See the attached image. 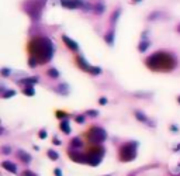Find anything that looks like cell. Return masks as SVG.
<instances>
[{
	"mask_svg": "<svg viewBox=\"0 0 180 176\" xmlns=\"http://www.w3.org/2000/svg\"><path fill=\"white\" fill-rule=\"evenodd\" d=\"M28 54L30 56L35 58L38 61V64H47L52 59L53 56V44L48 37H42V35H37L32 37L28 41Z\"/></svg>",
	"mask_w": 180,
	"mask_h": 176,
	"instance_id": "1",
	"label": "cell"
},
{
	"mask_svg": "<svg viewBox=\"0 0 180 176\" xmlns=\"http://www.w3.org/2000/svg\"><path fill=\"white\" fill-rule=\"evenodd\" d=\"M145 65L153 72H170L177 66V59L172 52L156 51L145 59Z\"/></svg>",
	"mask_w": 180,
	"mask_h": 176,
	"instance_id": "2",
	"label": "cell"
},
{
	"mask_svg": "<svg viewBox=\"0 0 180 176\" xmlns=\"http://www.w3.org/2000/svg\"><path fill=\"white\" fill-rule=\"evenodd\" d=\"M137 147H138V142H135V141L124 144L121 147V149H120V159L125 161V162L135 159V156H137Z\"/></svg>",
	"mask_w": 180,
	"mask_h": 176,
	"instance_id": "3",
	"label": "cell"
},
{
	"mask_svg": "<svg viewBox=\"0 0 180 176\" xmlns=\"http://www.w3.org/2000/svg\"><path fill=\"white\" fill-rule=\"evenodd\" d=\"M42 1L40 0H31V1H27L24 4V10L30 14V17L34 20H40L41 17V11H42Z\"/></svg>",
	"mask_w": 180,
	"mask_h": 176,
	"instance_id": "4",
	"label": "cell"
},
{
	"mask_svg": "<svg viewBox=\"0 0 180 176\" xmlns=\"http://www.w3.org/2000/svg\"><path fill=\"white\" fill-rule=\"evenodd\" d=\"M87 138L92 144H101L103 141H106L107 132L101 127H92L87 131Z\"/></svg>",
	"mask_w": 180,
	"mask_h": 176,
	"instance_id": "5",
	"label": "cell"
},
{
	"mask_svg": "<svg viewBox=\"0 0 180 176\" xmlns=\"http://www.w3.org/2000/svg\"><path fill=\"white\" fill-rule=\"evenodd\" d=\"M62 6L65 9H70V10H75V9H85L87 10L89 6H86L87 3H85L83 0H61Z\"/></svg>",
	"mask_w": 180,
	"mask_h": 176,
	"instance_id": "6",
	"label": "cell"
},
{
	"mask_svg": "<svg viewBox=\"0 0 180 176\" xmlns=\"http://www.w3.org/2000/svg\"><path fill=\"white\" fill-rule=\"evenodd\" d=\"M101 155H103V151H101V149H99V148L92 149L90 154L87 155V164H90V165H93V166H97L100 164V161H101Z\"/></svg>",
	"mask_w": 180,
	"mask_h": 176,
	"instance_id": "7",
	"label": "cell"
},
{
	"mask_svg": "<svg viewBox=\"0 0 180 176\" xmlns=\"http://www.w3.org/2000/svg\"><path fill=\"white\" fill-rule=\"evenodd\" d=\"M62 41H64L65 45L68 47V49H70V51H73V52L79 51V45H77V42H75L73 40H72L70 37H68L66 34L62 35Z\"/></svg>",
	"mask_w": 180,
	"mask_h": 176,
	"instance_id": "8",
	"label": "cell"
},
{
	"mask_svg": "<svg viewBox=\"0 0 180 176\" xmlns=\"http://www.w3.org/2000/svg\"><path fill=\"white\" fill-rule=\"evenodd\" d=\"M76 65L79 66L82 71H86V72H89V71H90V68H92V65H89V64H87V61H86L83 56H80V55L76 56Z\"/></svg>",
	"mask_w": 180,
	"mask_h": 176,
	"instance_id": "9",
	"label": "cell"
},
{
	"mask_svg": "<svg viewBox=\"0 0 180 176\" xmlns=\"http://www.w3.org/2000/svg\"><path fill=\"white\" fill-rule=\"evenodd\" d=\"M38 82V77L35 76H31V77H25V79H23V80H20L18 83L21 85V86H24V88H34V85Z\"/></svg>",
	"mask_w": 180,
	"mask_h": 176,
	"instance_id": "10",
	"label": "cell"
},
{
	"mask_svg": "<svg viewBox=\"0 0 180 176\" xmlns=\"http://www.w3.org/2000/svg\"><path fill=\"white\" fill-rule=\"evenodd\" d=\"M104 41L107 42V45H111L114 44V30H108L104 35Z\"/></svg>",
	"mask_w": 180,
	"mask_h": 176,
	"instance_id": "11",
	"label": "cell"
},
{
	"mask_svg": "<svg viewBox=\"0 0 180 176\" xmlns=\"http://www.w3.org/2000/svg\"><path fill=\"white\" fill-rule=\"evenodd\" d=\"M1 165H3V168H4V169L10 171L11 173H16V172H17V166L14 165V164H11L10 161H4Z\"/></svg>",
	"mask_w": 180,
	"mask_h": 176,
	"instance_id": "12",
	"label": "cell"
},
{
	"mask_svg": "<svg viewBox=\"0 0 180 176\" xmlns=\"http://www.w3.org/2000/svg\"><path fill=\"white\" fill-rule=\"evenodd\" d=\"M135 117H137L139 121H142V123H148L149 125H153V123H151V121L148 120V117H146L145 114H142L141 111H135Z\"/></svg>",
	"mask_w": 180,
	"mask_h": 176,
	"instance_id": "13",
	"label": "cell"
},
{
	"mask_svg": "<svg viewBox=\"0 0 180 176\" xmlns=\"http://www.w3.org/2000/svg\"><path fill=\"white\" fill-rule=\"evenodd\" d=\"M149 45H151V42H149L148 40H142L141 42H139V45H138V49H139V52H145L146 49L149 48Z\"/></svg>",
	"mask_w": 180,
	"mask_h": 176,
	"instance_id": "14",
	"label": "cell"
},
{
	"mask_svg": "<svg viewBox=\"0 0 180 176\" xmlns=\"http://www.w3.org/2000/svg\"><path fill=\"white\" fill-rule=\"evenodd\" d=\"M104 9H106V7H104L103 3H97V4L93 6V10H94V13L97 14V16H100L101 13H104Z\"/></svg>",
	"mask_w": 180,
	"mask_h": 176,
	"instance_id": "15",
	"label": "cell"
},
{
	"mask_svg": "<svg viewBox=\"0 0 180 176\" xmlns=\"http://www.w3.org/2000/svg\"><path fill=\"white\" fill-rule=\"evenodd\" d=\"M18 158L23 159V162H25V164H30V162H31V156L27 154V152H24V151H20V152H18Z\"/></svg>",
	"mask_w": 180,
	"mask_h": 176,
	"instance_id": "16",
	"label": "cell"
},
{
	"mask_svg": "<svg viewBox=\"0 0 180 176\" xmlns=\"http://www.w3.org/2000/svg\"><path fill=\"white\" fill-rule=\"evenodd\" d=\"M61 130H62V132H65V134H69L70 132V125H69V121L65 120L61 123Z\"/></svg>",
	"mask_w": 180,
	"mask_h": 176,
	"instance_id": "17",
	"label": "cell"
},
{
	"mask_svg": "<svg viewBox=\"0 0 180 176\" xmlns=\"http://www.w3.org/2000/svg\"><path fill=\"white\" fill-rule=\"evenodd\" d=\"M120 13H121V9L118 7V9H116V11L113 13V16H111V23L114 24V23L118 20V17H120Z\"/></svg>",
	"mask_w": 180,
	"mask_h": 176,
	"instance_id": "18",
	"label": "cell"
},
{
	"mask_svg": "<svg viewBox=\"0 0 180 176\" xmlns=\"http://www.w3.org/2000/svg\"><path fill=\"white\" fill-rule=\"evenodd\" d=\"M48 76L58 77V76H59V72H58V69H56V68H51V69H48Z\"/></svg>",
	"mask_w": 180,
	"mask_h": 176,
	"instance_id": "19",
	"label": "cell"
},
{
	"mask_svg": "<svg viewBox=\"0 0 180 176\" xmlns=\"http://www.w3.org/2000/svg\"><path fill=\"white\" fill-rule=\"evenodd\" d=\"M82 145H83V142H82L80 138H73V140H72V147H73V148H80Z\"/></svg>",
	"mask_w": 180,
	"mask_h": 176,
	"instance_id": "20",
	"label": "cell"
},
{
	"mask_svg": "<svg viewBox=\"0 0 180 176\" xmlns=\"http://www.w3.org/2000/svg\"><path fill=\"white\" fill-rule=\"evenodd\" d=\"M55 90H56V92H61V93H62V95H68V90H69V89H68V86H66V85H61V86H58V88L55 89Z\"/></svg>",
	"mask_w": 180,
	"mask_h": 176,
	"instance_id": "21",
	"label": "cell"
},
{
	"mask_svg": "<svg viewBox=\"0 0 180 176\" xmlns=\"http://www.w3.org/2000/svg\"><path fill=\"white\" fill-rule=\"evenodd\" d=\"M89 73H92V75H100V73H101V68H99V66H92L90 71H89Z\"/></svg>",
	"mask_w": 180,
	"mask_h": 176,
	"instance_id": "22",
	"label": "cell"
},
{
	"mask_svg": "<svg viewBox=\"0 0 180 176\" xmlns=\"http://www.w3.org/2000/svg\"><path fill=\"white\" fill-rule=\"evenodd\" d=\"M37 65H38V61H37L35 58L30 56V59H28V66H30V68H35Z\"/></svg>",
	"mask_w": 180,
	"mask_h": 176,
	"instance_id": "23",
	"label": "cell"
},
{
	"mask_svg": "<svg viewBox=\"0 0 180 176\" xmlns=\"http://www.w3.org/2000/svg\"><path fill=\"white\" fill-rule=\"evenodd\" d=\"M24 93H25L27 96H34V95H35L34 88H24Z\"/></svg>",
	"mask_w": 180,
	"mask_h": 176,
	"instance_id": "24",
	"label": "cell"
},
{
	"mask_svg": "<svg viewBox=\"0 0 180 176\" xmlns=\"http://www.w3.org/2000/svg\"><path fill=\"white\" fill-rule=\"evenodd\" d=\"M47 154H48V156H49L51 159H53V161H56V159L59 158V155L56 154V152H53V151H51V149H49V151H48Z\"/></svg>",
	"mask_w": 180,
	"mask_h": 176,
	"instance_id": "25",
	"label": "cell"
},
{
	"mask_svg": "<svg viewBox=\"0 0 180 176\" xmlns=\"http://www.w3.org/2000/svg\"><path fill=\"white\" fill-rule=\"evenodd\" d=\"M14 95H16V92H14V90H9V92H6V95H3V97H4V99H7V97H13Z\"/></svg>",
	"mask_w": 180,
	"mask_h": 176,
	"instance_id": "26",
	"label": "cell"
},
{
	"mask_svg": "<svg viewBox=\"0 0 180 176\" xmlns=\"http://www.w3.org/2000/svg\"><path fill=\"white\" fill-rule=\"evenodd\" d=\"M75 120H76V123H79V124H83L85 123V116H77Z\"/></svg>",
	"mask_w": 180,
	"mask_h": 176,
	"instance_id": "27",
	"label": "cell"
},
{
	"mask_svg": "<svg viewBox=\"0 0 180 176\" xmlns=\"http://www.w3.org/2000/svg\"><path fill=\"white\" fill-rule=\"evenodd\" d=\"M87 116H92V117H97V116H99V111H96V110H89V111H87Z\"/></svg>",
	"mask_w": 180,
	"mask_h": 176,
	"instance_id": "28",
	"label": "cell"
},
{
	"mask_svg": "<svg viewBox=\"0 0 180 176\" xmlns=\"http://www.w3.org/2000/svg\"><path fill=\"white\" fill-rule=\"evenodd\" d=\"M1 75H3V76H9V75H10V71H9L7 68H3V69H1Z\"/></svg>",
	"mask_w": 180,
	"mask_h": 176,
	"instance_id": "29",
	"label": "cell"
},
{
	"mask_svg": "<svg viewBox=\"0 0 180 176\" xmlns=\"http://www.w3.org/2000/svg\"><path fill=\"white\" fill-rule=\"evenodd\" d=\"M38 135H40V138H45V137H47V131H45V130H41Z\"/></svg>",
	"mask_w": 180,
	"mask_h": 176,
	"instance_id": "30",
	"label": "cell"
},
{
	"mask_svg": "<svg viewBox=\"0 0 180 176\" xmlns=\"http://www.w3.org/2000/svg\"><path fill=\"white\" fill-rule=\"evenodd\" d=\"M24 176H37V175L32 173V172H30V171H25V172H24Z\"/></svg>",
	"mask_w": 180,
	"mask_h": 176,
	"instance_id": "31",
	"label": "cell"
},
{
	"mask_svg": "<svg viewBox=\"0 0 180 176\" xmlns=\"http://www.w3.org/2000/svg\"><path fill=\"white\" fill-rule=\"evenodd\" d=\"M99 103H100V104H106V103H107V99H106V97H101V99L99 100Z\"/></svg>",
	"mask_w": 180,
	"mask_h": 176,
	"instance_id": "32",
	"label": "cell"
},
{
	"mask_svg": "<svg viewBox=\"0 0 180 176\" xmlns=\"http://www.w3.org/2000/svg\"><path fill=\"white\" fill-rule=\"evenodd\" d=\"M52 142L55 144V145H59V144H61V141H59V140H58V138L55 137V138H53V141H52Z\"/></svg>",
	"mask_w": 180,
	"mask_h": 176,
	"instance_id": "33",
	"label": "cell"
},
{
	"mask_svg": "<svg viewBox=\"0 0 180 176\" xmlns=\"http://www.w3.org/2000/svg\"><path fill=\"white\" fill-rule=\"evenodd\" d=\"M3 152H4V154H9V152H10V149H9L7 147H4V148H3Z\"/></svg>",
	"mask_w": 180,
	"mask_h": 176,
	"instance_id": "34",
	"label": "cell"
},
{
	"mask_svg": "<svg viewBox=\"0 0 180 176\" xmlns=\"http://www.w3.org/2000/svg\"><path fill=\"white\" fill-rule=\"evenodd\" d=\"M55 175H56V176H61V169H55Z\"/></svg>",
	"mask_w": 180,
	"mask_h": 176,
	"instance_id": "35",
	"label": "cell"
},
{
	"mask_svg": "<svg viewBox=\"0 0 180 176\" xmlns=\"http://www.w3.org/2000/svg\"><path fill=\"white\" fill-rule=\"evenodd\" d=\"M177 31H179V33H180V24H179V25H177Z\"/></svg>",
	"mask_w": 180,
	"mask_h": 176,
	"instance_id": "36",
	"label": "cell"
},
{
	"mask_svg": "<svg viewBox=\"0 0 180 176\" xmlns=\"http://www.w3.org/2000/svg\"><path fill=\"white\" fill-rule=\"evenodd\" d=\"M132 1H135V3H139V1H141V0H132Z\"/></svg>",
	"mask_w": 180,
	"mask_h": 176,
	"instance_id": "37",
	"label": "cell"
},
{
	"mask_svg": "<svg viewBox=\"0 0 180 176\" xmlns=\"http://www.w3.org/2000/svg\"><path fill=\"white\" fill-rule=\"evenodd\" d=\"M179 101H180V97H179Z\"/></svg>",
	"mask_w": 180,
	"mask_h": 176,
	"instance_id": "38",
	"label": "cell"
}]
</instances>
